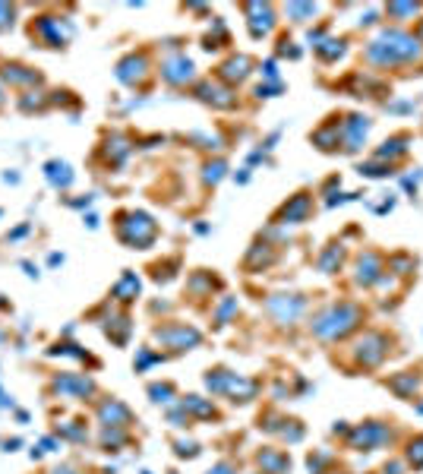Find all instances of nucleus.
<instances>
[{"instance_id": "1", "label": "nucleus", "mask_w": 423, "mask_h": 474, "mask_svg": "<svg viewBox=\"0 0 423 474\" xmlns=\"http://www.w3.org/2000/svg\"><path fill=\"white\" fill-rule=\"evenodd\" d=\"M423 51V45L417 42V35L411 32H401V29H386L379 38H373L366 45V60L376 67H398V64H411L417 60Z\"/></svg>"}, {"instance_id": "2", "label": "nucleus", "mask_w": 423, "mask_h": 474, "mask_svg": "<svg viewBox=\"0 0 423 474\" xmlns=\"http://www.w3.org/2000/svg\"><path fill=\"white\" fill-rule=\"evenodd\" d=\"M360 320H364V310L357 307V304H335V307L323 310L319 316H313L310 323V332L316 338H323V342H338V338L351 335L354 329L360 326Z\"/></svg>"}, {"instance_id": "3", "label": "nucleus", "mask_w": 423, "mask_h": 474, "mask_svg": "<svg viewBox=\"0 0 423 474\" xmlns=\"http://www.w3.org/2000/svg\"><path fill=\"white\" fill-rule=\"evenodd\" d=\"M117 237L133 250H149L158 237V225L146 212H120L117 215Z\"/></svg>"}, {"instance_id": "4", "label": "nucleus", "mask_w": 423, "mask_h": 474, "mask_svg": "<svg viewBox=\"0 0 423 474\" xmlns=\"http://www.w3.org/2000/svg\"><path fill=\"white\" fill-rule=\"evenodd\" d=\"M32 38H38L45 47H64L73 38V23L64 16H38L32 23Z\"/></svg>"}, {"instance_id": "5", "label": "nucleus", "mask_w": 423, "mask_h": 474, "mask_svg": "<svg viewBox=\"0 0 423 474\" xmlns=\"http://www.w3.org/2000/svg\"><path fill=\"white\" fill-rule=\"evenodd\" d=\"M303 310H306V301L300 294H272L269 301H265V313H269L278 326H291Z\"/></svg>"}, {"instance_id": "6", "label": "nucleus", "mask_w": 423, "mask_h": 474, "mask_svg": "<svg viewBox=\"0 0 423 474\" xmlns=\"http://www.w3.org/2000/svg\"><path fill=\"white\" fill-rule=\"evenodd\" d=\"M388 439H392V430H388L386 424H379V421H370V424L354 427L351 437H347V446H351V449L373 452V449H379V446H386Z\"/></svg>"}, {"instance_id": "7", "label": "nucleus", "mask_w": 423, "mask_h": 474, "mask_svg": "<svg viewBox=\"0 0 423 474\" xmlns=\"http://www.w3.org/2000/svg\"><path fill=\"white\" fill-rule=\"evenodd\" d=\"M155 338H158L161 345H168V348H174V351H190L202 342V332L193 329V326H183V323H170V326L155 329Z\"/></svg>"}, {"instance_id": "8", "label": "nucleus", "mask_w": 423, "mask_h": 474, "mask_svg": "<svg viewBox=\"0 0 423 474\" xmlns=\"http://www.w3.org/2000/svg\"><path fill=\"white\" fill-rule=\"evenodd\" d=\"M386 354H388V338L382 335V332H366V335L354 345V357H357V364H364V367H379V364L386 361Z\"/></svg>"}, {"instance_id": "9", "label": "nucleus", "mask_w": 423, "mask_h": 474, "mask_svg": "<svg viewBox=\"0 0 423 474\" xmlns=\"http://www.w3.org/2000/svg\"><path fill=\"white\" fill-rule=\"evenodd\" d=\"M243 13H247V25L253 38H265L275 29V10L269 4H243Z\"/></svg>"}, {"instance_id": "10", "label": "nucleus", "mask_w": 423, "mask_h": 474, "mask_svg": "<svg viewBox=\"0 0 423 474\" xmlns=\"http://www.w3.org/2000/svg\"><path fill=\"white\" fill-rule=\"evenodd\" d=\"M54 392L64 398H86L95 392V383L83 374H57L54 376Z\"/></svg>"}, {"instance_id": "11", "label": "nucleus", "mask_w": 423, "mask_h": 474, "mask_svg": "<svg viewBox=\"0 0 423 474\" xmlns=\"http://www.w3.org/2000/svg\"><path fill=\"white\" fill-rule=\"evenodd\" d=\"M161 76H165V83L170 86H187L193 83V60L187 57V54H174V57H168L165 64H161Z\"/></svg>"}, {"instance_id": "12", "label": "nucleus", "mask_w": 423, "mask_h": 474, "mask_svg": "<svg viewBox=\"0 0 423 474\" xmlns=\"http://www.w3.org/2000/svg\"><path fill=\"white\" fill-rule=\"evenodd\" d=\"M366 133H370V117H364V114H351V117L341 124V142H344L347 152H357V149L364 146Z\"/></svg>"}, {"instance_id": "13", "label": "nucleus", "mask_w": 423, "mask_h": 474, "mask_svg": "<svg viewBox=\"0 0 423 474\" xmlns=\"http://www.w3.org/2000/svg\"><path fill=\"white\" fill-rule=\"evenodd\" d=\"M310 212H313V196L310 193H297L282 206V212H278L275 221H282V225H300V221L310 219Z\"/></svg>"}, {"instance_id": "14", "label": "nucleus", "mask_w": 423, "mask_h": 474, "mask_svg": "<svg viewBox=\"0 0 423 474\" xmlns=\"http://www.w3.org/2000/svg\"><path fill=\"white\" fill-rule=\"evenodd\" d=\"M382 272H386V266H382V256H379V253H373V250L360 253V260H357V272H354L357 284L370 288V284L382 282Z\"/></svg>"}, {"instance_id": "15", "label": "nucleus", "mask_w": 423, "mask_h": 474, "mask_svg": "<svg viewBox=\"0 0 423 474\" xmlns=\"http://www.w3.org/2000/svg\"><path fill=\"white\" fill-rule=\"evenodd\" d=\"M146 73H149V57H146V54H127V57L117 64V79L124 86L142 83Z\"/></svg>"}, {"instance_id": "16", "label": "nucleus", "mask_w": 423, "mask_h": 474, "mask_svg": "<svg viewBox=\"0 0 423 474\" xmlns=\"http://www.w3.org/2000/svg\"><path fill=\"white\" fill-rule=\"evenodd\" d=\"M253 73V60L247 57V54H234V57H228L221 67H218V79L228 86L234 83H243V79Z\"/></svg>"}, {"instance_id": "17", "label": "nucleus", "mask_w": 423, "mask_h": 474, "mask_svg": "<svg viewBox=\"0 0 423 474\" xmlns=\"http://www.w3.org/2000/svg\"><path fill=\"white\" fill-rule=\"evenodd\" d=\"M196 95H199L206 105L212 108H234L237 105V95L228 89V86H221V83H199V89H196Z\"/></svg>"}, {"instance_id": "18", "label": "nucleus", "mask_w": 423, "mask_h": 474, "mask_svg": "<svg viewBox=\"0 0 423 474\" xmlns=\"http://www.w3.org/2000/svg\"><path fill=\"white\" fill-rule=\"evenodd\" d=\"M98 421L105 427H127L133 421V415H129V408L120 405L117 398H105V402L98 405Z\"/></svg>"}, {"instance_id": "19", "label": "nucleus", "mask_w": 423, "mask_h": 474, "mask_svg": "<svg viewBox=\"0 0 423 474\" xmlns=\"http://www.w3.org/2000/svg\"><path fill=\"white\" fill-rule=\"evenodd\" d=\"M256 462H259V468H262V474H288L291 471V458L284 456L282 449H259Z\"/></svg>"}, {"instance_id": "20", "label": "nucleus", "mask_w": 423, "mask_h": 474, "mask_svg": "<svg viewBox=\"0 0 423 474\" xmlns=\"http://www.w3.org/2000/svg\"><path fill=\"white\" fill-rule=\"evenodd\" d=\"M4 79L10 86H19V89H23V86H38V83H42V73H35L32 67H23V64H6L4 67Z\"/></svg>"}, {"instance_id": "21", "label": "nucleus", "mask_w": 423, "mask_h": 474, "mask_svg": "<svg viewBox=\"0 0 423 474\" xmlns=\"http://www.w3.org/2000/svg\"><path fill=\"white\" fill-rule=\"evenodd\" d=\"M45 178L51 180L54 190H66V187L73 184V168L66 165V161L54 158V161H47V165H45Z\"/></svg>"}, {"instance_id": "22", "label": "nucleus", "mask_w": 423, "mask_h": 474, "mask_svg": "<svg viewBox=\"0 0 423 474\" xmlns=\"http://www.w3.org/2000/svg\"><path fill=\"white\" fill-rule=\"evenodd\" d=\"M224 395H231V402H250V398L256 395V383L231 374V383H228V389H224Z\"/></svg>"}, {"instance_id": "23", "label": "nucleus", "mask_w": 423, "mask_h": 474, "mask_svg": "<svg viewBox=\"0 0 423 474\" xmlns=\"http://www.w3.org/2000/svg\"><path fill=\"white\" fill-rule=\"evenodd\" d=\"M139 288H142V284H139V279H136V272H124V275H120V282L114 284L111 294L117 297L120 304H129V301L139 297Z\"/></svg>"}, {"instance_id": "24", "label": "nucleus", "mask_w": 423, "mask_h": 474, "mask_svg": "<svg viewBox=\"0 0 423 474\" xmlns=\"http://www.w3.org/2000/svg\"><path fill=\"white\" fill-rule=\"evenodd\" d=\"M407 139L405 133H401V137H392V139H386L382 142V146L376 149V158L379 161H388V165H392V158H401V155H407Z\"/></svg>"}, {"instance_id": "25", "label": "nucleus", "mask_w": 423, "mask_h": 474, "mask_svg": "<svg viewBox=\"0 0 423 474\" xmlns=\"http://www.w3.org/2000/svg\"><path fill=\"white\" fill-rule=\"evenodd\" d=\"M417 386H420V376L417 374H398V376H392L388 379V389L395 392V395H401V398H411L414 392H417Z\"/></svg>"}, {"instance_id": "26", "label": "nucleus", "mask_w": 423, "mask_h": 474, "mask_svg": "<svg viewBox=\"0 0 423 474\" xmlns=\"http://www.w3.org/2000/svg\"><path fill=\"white\" fill-rule=\"evenodd\" d=\"M313 142H316L323 152H335L341 142V127H323V130L313 133Z\"/></svg>"}, {"instance_id": "27", "label": "nucleus", "mask_w": 423, "mask_h": 474, "mask_svg": "<svg viewBox=\"0 0 423 474\" xmlns=\"http://www.w3.org/2000/svg\"><path fill=\"white\" fill-rule=\"evenodd\" d=\"M180 405H183V411H187V415H196V417H215V405H212L209 398L187 395Z\"/></svg>"}, {"instance_id": "28", "label": "nucleus", "mask_w": 423, "mask_h": 474, "mask_svg": "<svg viewBox=\"0 0 423 474\" xmlns=\"http://www.w3.org/2000/svg\"><path fill=\"white\" fill-rule=\"evenodd\" d=\"M344 38H325L323 45H316V54L325 60V64H335L338 57H344Z\"/></svg>"}, {"instance_id": "29", "label": "nucleus", "mask_w": 423, "mask_h": 474, "mask_svg": "<svg viewBox=\"0 0 423 474\" xmlns=\"http://www.w3.org/2000/svg\"><path fill=\"white\" fill-rule=\"evenodd\" d=\"M341 260H344V247H341V243H332V247L319 256V269H323L325 275H332V272H338Z\"/></svg>"}, {"instance_id": "30", "label": "nucleus", "mask_w": 423, "mask_h": 474, "mask_svg": "<svg viewBox=\"0 0 423 474\" xmlns=\"http://www.w3.org/2000/svg\"><path fill=\"white\" fill-rule=\"evenodd\" d=\"M127 443V433L120 430V427H105L101 430V446H105L108 452H117V446Z\"/></svg>"}, {"instance_id": "31", "label": "nucleus", "mask_w": 423, "mask_h": 474, "mask_svg": "<svg viewBox=\"0 0 423 474\" xmlns=\"http://www.w3.org/2000/svg\"><path fill=\"white\" fill-rule=\"evenodd\" d=\"M19 108H23V111H45L47 98H45L42 92H25L23 98H19Z\"/></svg>"}, {"instance_id": "32", "label": "nucleus", "mask_w": 423, "mask_h": 474, "mask_svg": "<svg viewBox=\"0 0 423 474\" xmlns=\"http://www.w3.org/2000/svg\"><path fill=\"white\" fill-rule=\"evenodd\" d=\"M360 174L364 178H388L392 165H386V161H366V165H360Z\"/></svg>"}, {"instance_id": "33", "label": "nucleus", "mask_w": 423, "mask_h": 474, "mask_svg": "<svg viewBox=\"0 0 423 474\" xmlns=\"http://www.w3.org/2000/svg\"><path fill=\"white\" fill-rule=\"evenodd\" d=\"M288 16H294V23H306L316 16V4H288Z\"/></svg>"}, {"instance_id": "34", "label": "nucleus", "mask_w": 423, "mask_h": 474, "mask_svg": "<svg viewBox=\"0 0 423 474\" xmlns=\"http://www.w3.org/2000/svg\"><path fill=\"white\" fill-rule=\"evenodd\" d=\"M237 313V301L234 297H224L221 304H218V313H215V320H218V326H228V320Z\"/></svg>"}, {"instance_id": "35", "label": "nucleus", "mask_w": 423, "mask_h": 474, "mask_svg": "<svg viewBox=\"0 0 423 474\" xmlns=\"http://www.w3.org/2000/svg\"><path fill=\"white\" fill-rule=\"evenodd\" d=\"M407 462H411L414 468H423V437H414L411 443H407Z\"/></svg>"}, {"instance_id": "36", "label": "nucleus", "mask_w": 423, "mask_h": 474, "mask_svg": "<svg viewBox=\"0 0 423 474\" xmlns=\"http://www.w3.org/2000/svg\"><path fill=\"white\" fill-rule=\"evenodd\" d=\"M60 437H66V439H73V443H86L88 439V433L79 427V421H73V424H66V427H60Z\"/></svg>"}, {"instance_id": "37", "label": "nucleus", "mask_w": 423, "mask_h": 474, "mask_svg": "<svg viewBox=\"0 0 423 474\" xmlns=\"http://www.w3.org/2000/svg\"><path fill=\"white\" fill-rule=\"evenodd\" d=\"M224 161H209L206 165V174H202V180H206V184H218V180L224 178Z\"/></svg>"}, {"instance_id": "38", "label": "nucleus", "mask_w": 423, "mask_h": 474, "mask_svg": "<svg viewBox=\"0 0 423 474\" xmlns=\"http://www.w3.org/2000/svg\"><path fill=\"white\" fill-rule=\"evenodd\" d=\"M420 6L417 4H388V16H395V19H405V16H414Z\"/></svg>"}, {"instance_id": "39", "label": "nucleus", "mask_w": 423, "mask_h": 474, "mask_svg": "<svg viewBox=\"0 0 423 474\" xmlns=\"http://www.w3.org/2000/svg\"><path fill=\"white\" fill-rule=\"evenodd\" d=\"M149 395H152V402L155 405H161V402H170V386L168 383H152V386H149Z\"/></svg>"}, {"instance_id": "40", "label": "nucleus", "mask_w": 423, "mask_h": 474, "mask_svg": "<svg viewBox=\"0 0 423 474\" xmlns=\"http://www.w3.org/2000/svg\"><path fill=\"white\" fill-rule=\"evenodd\" d=\"M388 269H395V275H407L414 269V262L407 260V256H392V260H388Z\"/></svg>"}, {"instance_id": "41", "label": "nucleus", "mask_w": 423, "mask_h": 474, "mask_svg": "<svg viewBox=\"0 0 423 474\" xmlns=\"http://www.w3.org/2000/svg\"><path fill=\"white\" fill-rule=\"evenodd\" d=\"M177 456H180V458H196V456H199V446H196L193 439H177Z\"/></svg>"}, {"instance_id": "42", "label": "nucleus", "mask_w": 423, "mask_h": 474, "mask_svg": "<svg viewBox=\"0 0 423 474\" xmlns=\"http://www.w3.org/2000/svg\"><path fill=\"white\" fill-rule=\"evenodd\" d=\"M282 437L288 439V443H300V439H303V427L297 421H288V427H282Z\"/></svg>"}, {"instance_id": "43", "label": "nucleus", "mask_w": 423, "mask_h": 474, "mask_svg": "<svg viewBox=\"0 0 423 474\" xmlns=\"http://www.w3.org/2000/svg\"><path fill=\"white\" fill-rule=\"evenodd\" d=\"M13 16H16V10H13L10 4H0V32L13 29Z\"/></svg>"}, {"instance_id": "44", "label": "nucleus", "mask_w": 423, "mask_h": 474, "mask_svg": "<svg viewBox=\"0 0 423 474\" xmlns=\"http://www.w3.org/2000/svg\"><path fill=\"white\" fill-rule=\"evenodd\" d=\"M278 54H282V57L297 60V57H300V47H294V42H291V38H282V45H278Z\"/></svg>"}, {"instance_id": "45", "label": "nucleus", "mask_w": 423, "mask_h": 474, "mask_svg": "<svg viewBox=\"0 0 423 474\" xmlns=\"http://www.w3.org/2000/svg\"><path fill=\"white\" fill-rule=\"evenodd\" d=\"M155 361H161V357H158V354H152V351H146V348H142V351H139V361H136V370L142 374V370H146L149 364H155Z\"/></svg>"}, {"instance_id": "46", "label": "nucleus", "mask_w": 423, "mask_h": 474, "mask_svg": "<svg viewBox=\"0 0 423 474\" xmlns=\"http://www.w3.org/2000/svg\"><path fill=\"white\" fill-rule=\"evenodd\" d=\"M262 76L272 79V83H278V64H275V60H265V64H262Z\"/></svg>"}, {"instance_id": "47", "label": "nucleus", "mask_w": 423, "mask_h": 474, "mask_svg": "<svg viewBox=\"0 0 423 474\" xmlns=\"http://www.w3.org/2000/svg\"><path fill=\"white\" fill-rule=\"evenodd\" d=\"M275 92H282V83H272V86H259L256 89V98H272Z\"/></svg>"}, {"instance_id": "48", "label": "nucleus", "mask_w": 423, "mask_h": 474, "mask_svg": "<svg viewBox=\"0 0 423 474\" xmlns=\"http://www.w3.org/2000/svg\"><path fill=\"white\" fill-rule=\"evenodd\" d=\"M401 471H405V465H401V462H392V465L382 468V474H401Z\"/></svg>"}, {"instance_id": "49", "label": "nucleus", "mask_w": 423, "mask_h": 474, "mask_svg": "<svg viewBox=\"0 0 423 474\" xmlns=\"http://www.w3.org/2000/svg\"><path fill=\"white\" fill-rule=\"evenodd\" d=\"M23 234H29V225H19L16 231H10V241H19Z\"/></svg>"}, {"instance_id": "50", "label": "nucleus", "mask_w": 423, "mask_h": 474, "mask_svg": "<svg viewBox=\"0 0 423 474\" xmlns=\"http://www.w3.org/2000/svg\"><path fill=\"white\" fill-rule=\"evenodd\" d=\"M51 474H79L76 468H70V465H60V468H54Z\"/></svg>"}, {"instance_id": "51", "label": "nucleus", "mask_w": 423, "mask_h": 474, "mask_svg": "<svg viewBox=\"0 0 423 474\" xmlns=\"http://www.w3.org/2000/svg\"><path fill=\"white\" fill-rule=\"evenodd\" d=\"M23 269H25V272H29V275H32V279H38V269H35V266H32V262H23Z\"/></svg>"}, {"instance_id": "52", "label": "nucleus", "mask_w": 423, "mask_h": 474, "mask_svg": "<svg viewBox=\"0 0 423 474\" xmlns=\"http://www.w3.org/2000/svg\"><path fill=\"white\" fill-rule=\"evenodd\" d=\"M4 180H6V184H19V174H10V171H6Z\"/></svg>"}, {"instance_id": "53", "label": "nucleus", "mask_w": 423, "mask_h": 474, "mask_svg": "<svg viewBox=\"0 0 423 474\" xmlns=\"http://www.w3.org/2000/svg\"><path fill=\"white\" fill-rule=\"evenodd\" d=\"M47 262H51V266H60V262H64V256H60V253H51V260H47Z\"/></svg>"}, {"instance_id": "54", "label": "nucleus", "mask_w": 423, "mask_h": 474, "mask_svg": "<svg viewBox=\"0 0 423 474\" xmlns=\"http://www.w3.org/2000/svg\"><path fill=\"white\" fill-rule=\"evenodd\" d=\"M417 42H423V19H420V25H417Z\"/></svg>"}, {"instance_id": "55", "label": "nucleus", "mask_w": 423, "mask_h": 474, "mask_svg": "<svg viewBox=\"0 0 423 474\" xmlns=\"http://www.w3.org/2000/svg\"><path fill=\"white\" fill-rule=\"evenodd\" d=\"M4 101H6V92H4V86H0V108H4Z\"/></svg>"}, {"instance_id": "56", "label": "nucleus", "mask_w": 423, "mask_h": 474, "mask_svg": "<svg viewBox=\"0 0 423 474\" xmlns=\"http://www.w3.org/2000/svg\"><path fill=\"white\" fill-rule=\"evenodd\" d=\"M170 474H177V471H170Z\"/></svg>"}]
</instances>
